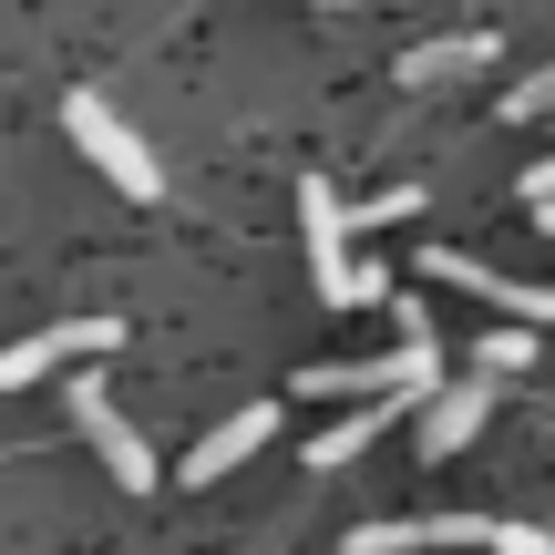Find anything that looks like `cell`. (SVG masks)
<instances>
[{
    "mask_svg": "<svg viewBox=\"0 0 555 555\" xmlns=\"http://www.w3.org/2000/svg\"><path fill=\"white\" fill-rule=\"evenodd\" d=\"M298 227H309V278H319L330 309H371V298H391V268H360L350 258V206H339L330 185L298 196Z\"/></svg>",
    "mask_w": 555,
    "mask_h": 555,
    "instance_id": "cell-1",
    "label": "cell"
},
{
    "mask_svg": "<svg viewBox=\"0 0 555 555\" xmlns=\"http://www.w3.org/2000/svg\"><path fill=\"white\" fill-rule=\"evenodd\" d=\"M62 134H73V144H82V155H93L134 206H155V196H165V165L144 155V134H134V124H124L103 93H73V103H62Z\"/></svg>",
    "mask_w": 555,
    "mask_h": 555,
    "instance_id": "cell-2",
    "label": "cell"
},
{
    "mask_svg": "<svg viewBox=\"0 0 555 555\" xmlns=\"http://www.w3.org/2000/svg\"><path fill=\"white\" fill-rule=\"evenodd\" d=\"M73 422H82V442L103 453V474H114L124 494H155V453L134 442V422L114 412V391H103V380H73Z\"/></svg>",
    "mask_w": 555,
    "mask_h": 555,
    "instance_id": "cell-3",
    "label": "cell"
},
{
    "mask_svg": "<svg viewBox=\"0 0 555 555\" xmlns=\"http://www.w3.org/2000/svg\"><path fill=\"white\" fill-rule=\"evenodd\" d=\"M114 339H124V319H62V330H31V339H11V350H0V391L62 371V360H93V350H114Z\"/></svg>",
    "mask_w": 555,
    "mask_h": 555,
    "instance_id": "cell-4",
    "label": "cell"
},
{
    "mask_svg": "<svg viewBox=\"0 0 555 555\" xmlns=\"http://www.w3.org/2000/svg\"><path fill=\"white\" fill-rule=\"evenodd\" d=\"M422 278H453V288H474V298H494L515 330H535V319L555 309V298L535 288V278H494V268H474V258H453V247H422Z\"/></svg>",
    "mask_w": 555,
    "mask_h": 555,
    "instance_id": "cell-5",
    "label": "cell"
},
{
    "mask_svg": "<svg viewBox=\"0 0 555 555\" xmlns=\"http://www.w3.org/2000/svg\"><path fill=\"white\" fill-rule=\"evenodd\" d=\"M494 515H412V525H350L339 555H422V545H483Z\"/></svg>",
    "mask_w": 555,
    "mask_h": 555,
    "instance_id": "cell-6",
    "label": "cell"
},
{
    "mask_svg": "<svg viewBox=\"0 0 555 555\" xmlns=\"http://www.w3.org/2000/svg\"><path fill=\"white\" fill-rule=\"evenodd\" d=\"M258 442H278V401H247V412H227L217 433H206L196 453H185V483H217V474H237V463L258 453Z\"/></svg>",
    "mask_w": 555,
    "mask_h": 555,
    "instance_id": "cell-7",
    "label": "cell"
},
{
    "mask_svg": "<svg viewBox=\"0 0 555 555\" xmlns=\"http://www.w3.org/2000/svg\"><path fill=\"white\" fill-rule=\"evenodd\" d=\"M483 422H494V391H483V380H442L433 401H422V453H463V442L483 433Z\"/></svg>",
    "mask_w": 555,
    "mask_h": 555,
    "instance_id": "cell-8",
    "label": "cell"
},
{
    "mask_svg": "<svg viewBox=\"0 0 555 555\" xmlns=\"http://www.w3.org/2000/svg\"><path fill=\"white\" fill-rule=\"evenodd\" d=\"M504 52V31H453V41H422V52H401V82H453V73H483V62Z\"/></svg>",
    "mask_w": 555,
    "mask_h": 555,
    "instance_id": "cell-9",
    "label": "cell"
},
{
    "mask_svg": "<svg viewBox=\"0 0 555 555\" xmlns=\"http://www.w3.org/2000/svg\"><path fill=\"white\" fill-rule=\"evenodd\" d=\"M391 412H401V401H360L350 422H330V433H319V442H298V453H309L319 474H330V463H350L360 442H380V422H391Z\"/></svg>",
    "mask_w": 555,
    "mask_h": 555,
    "instance_id": "cell-10",
    "label": "cell"
},
{
    "mask_svg": "<svg viewBox=\"0 0 555 555\" xmlns=\"http://www.w3.org/2000/svg\"><path fill=\"white\" fill-rule=\"evenodd\" d=\"M515 371H535V330H483L474 339V380L494 391V380H515Z\"/></svg>",
    "mask_w": 555,
    "mask_h": 555,
    "instance_id": "cell-11",
    "label": "cell"
},
{
    "mask_svg": "<svg viewBox=\"0 0 555 555\" xmlns=\"http://www.w3.org/2000/svg\"><path fill=\"white\" fill-rule=\"evenodd\" d=\"M483 545H494V555H555L545 525H483Z\"/></svg>",
    "mask_w": 555,
    "mask_h": 555,
    "instance_id": "cell-12",
    "label": "cell"
},
{
    "mask_svg": "<svg viewBox=\"0 0 555 555\" xmlns=\"http://www.w3.org/2000/svg\"><path fill=\"white\" fill-rule=\"evenodd\" d=\"M401 217H422V185H391V196L360 206V227H401Z\"/></svg>",
    "mask_w": 555,
    "mask_h": 555,
    "instance_id": "cell-13",
    "label": "cell"
},
{
    "mask_svg": "<svg viewBox=\"0 0 555 555\" xmlns=\"http://www.w3.org/2000/svg\"><path fill=\"white\" fill-rule=\"evenodd\" d=\"M545 93H555V73H525L515 93H504V124H535V114H545Z\"/></svg>",
    "mask_w": 555,
    "mask_h": 555,
    "instance_id": "cell-14",
    "label": "cell"
},
{
    "mask_svg": "<svg viewBox=\"0 0 555 555\" xmlns=\"http://www.w3.org/2000/svg\"><path fill=\"white\" fill-rule=\"evenodd\" d=\"M515 196H525V217H535V227H555V165H525Z\"/></svg>",
    "mask_w": 555,
    "mask_h": 555,
    "instance_id": "cell-15",
    "label": "cell"
}]
</instances>
